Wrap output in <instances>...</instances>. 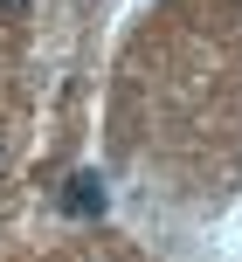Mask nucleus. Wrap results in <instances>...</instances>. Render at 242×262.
Here are the masks:
<instances>
[{
  "label": "nucleus",
  "instance_id": "obj_1",
  "mask_svg": "<svg viewBox=\"0 0 242 262\" xmlns=\"http://www.w3.org/2000/svg\"><path fill=\"white\" fill-rule=\"evenodd\" d=\"M63 207L76 214V221L104 214V180H97V172H69V186H63Z\"/></svg>",
  "mask_w": 242,
  "mask_h": 262
},
{
  "label": "nucleus",
  "instance_id": "obj_2",
  "mask_svg": "<svg viewBox=\"0 0 242 262\" xmlns=\"http://www.w3.org/2000/svg\"><path fill=\"white\" fill-rule=\"evenodd\" d=\"M21 7H28V0H0V14H21Z\"/></svg>",
  "mask_w": 242,
  "mask_h": 262
}]
</instances>
